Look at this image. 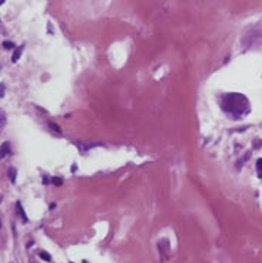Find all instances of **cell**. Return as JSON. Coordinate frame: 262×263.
I'll use <instances>...</instances> for the list:
<instances>
[{
    "label": "cell",
    "instance_id": "obj_1",
    "mask_svg": "<svg viewBox=\"0 0 262 263\" xmlns=\"http://www.w3.org/2000/svg\"><path fill=\"white\" fill-rule=\"evenodd\" d=\"M221 107L230 114H243L249 110L247 98L242 94H226L221 98Z\"/></svg>",
    "mask_w": 262,
    "mask_h": 263
},
{
    "label": "cell",
    "instance_id": "obj_2",
    "mask_svg": "<svg viewBox=\"0 0 262 263\" xmlns=\"http://www.w3.org/2000/svg\"><path fill=\"white\" fill-rule=\"evenodd\" d=\"M158 250H160V253H161L163 256V260L167 257L168 254H170V241L168 240H160L158 241Z\"/></svg>",
    "mask_w": 262,
    "mask_h": 263
},
{
    "label": "cell",
    "instance_id": "obj_3",
    "mask_svg": "<svg viewBox=\"0 0 262 263\" xmlns=\"http://www.w3.org/2000/svg\"><path fill=\"white\" fill-rule=\"evenodd\" d=\"M9 151H11V143H9V142L2 143V145H0V159H2V158H5L6 155L9 154Z\"/></svg>",
    "mask_w": 262,
    "mask_h": 263
},
{
    "label": "cell",
    "instance_id": "obj_4",
    "mask_svg": "<svg viewBox=\"0 0 262 263\" xmlns=\"http://www.w3.org/2000/svg\"><path fill=\"white\" fill-rule=\"evenodd\" d=\"M16 213L22 218L23 222H28V218H27V215H25V212H23V208H22V205H21V202H18L16 203Z\"/></svg>",
    "mask_w": 262,
    "mask_h": 263
},
{
    "label": "cell",
    "instance_id": "obj_5",
    "mask_svg": "<svg viewBox=\"0 0 262 263\" xmlns=\"http://www.w3.org/2000/svg\"><path fill=\"white\" fill-rule=\"evenodd\" d=\"M256 171H258V177L262 179V158H259L256 161Z\"/></svg>",
    "mask_w": 262,
    "mask_h": 263
},
{
    "label": "cell",
    "instance_id": "obj_6",
    "mask_svg": "<svg viewBox=\"0 0 262 263\" xmlns=\"http://www.w3.org/2000/svg\"><path fill=\"white\" fill-rule=\"evenodd\" d=\"M9 179H11L12 183H15V180H16V170L15 168H9Z\"/></svg>",
    "mask_w": 262,
    "mask_h": 263
},
{
    "label": "cell",
    "instance_id": "obj_7",
    "mask_svg": "<svg viewBox=\"0 0 262 263\" xmlns=\"http://www.w3.org/2000/svg\"><path fill=\"white\" fill-rule=\"evenodd\" d=\"M21 53H22V47H21V48H18V50L15 51V54H13V57H12V62L16 63L18 60H19V57H21Z\"/></svg>",
    "mask_w": 262,
    "mask_h": 263
},
{
    "label": "cell",
    "instance_id": "obj_8",
    "mask_svg": "<svg viewBox=\"0 0 262 263\" xmlns=\"http://www.w3.org/2000/svg\"><path fill=\"white\" fill-rule=\"evenodd\" d=\"M5 124H6V116H5V113L0 110V130L5 127Z\"/></svg>",
    "mask_w": 262,
    "mask_h": 263
},
{
    "label": "cell",
    "instance_id": "obj_9",
    "mask_svg": "<svg viewBox=\"0 0 262 263\" xmlns=\"http://www.w3.org/2000/svg\"><path fill=\"white\" fill-rule=\"evenodd\" d=\"M51 183H53L54 186H61L63 184V180H61L60 177H53V179H51Z\"/></svg>",
    "mask_w": 262,
    "mask_h": 263
},
{
    "label": "cell",
    "instance_id": "obj_10",
    "mask_svg": "<svg viewBox=\"0 0 262 263\" xmlns=\"http://www.w3.org/2000/svg\"><path fill=\"white\" fill-rule=\"evenodd\" d=\"M40 257L45 260V262H50V256H49V253L47 252H40Z\"/></svg>",
    "mask_w": 262,
    "mask_h": 263
},
{
    "label": "cell",
    "instance_id": "obj_11",
    "mask_svg": "<svg viewBox=\"0 0 262 263\" xmlns=\"http://www.w3.org/2000/svg\"><path fill=\"white\" fill-rule=\"evenodd\" d=\"M3 47H5L6 50H11V48H13L15 45H13V43H12V41H5V43H3Z\"/></svg>",
    "mask_w": 262,
    "mask_h": 263
},
{
    "label": "cell",
    "instance_id": "obj_12",
    "mask_svg": "<svg viewBox=\"0 0 262 263\" xmlns=\"http://www.w3.org/2000/svg\"><path fill=\"white\" fill-rule=\"evenodd\" d=\"M49 126H50V129H54L57 132V133H60L61 130H60V127H59V126H57L56 123H49Z\"/></svg>",
    "mask_w": 262,
    "mask_h": 263
},
{
    "label": "cell",
    "instance_id": "obj_13",
    "mask_svg": "<svg viewBox=\"0 0 262 263\" xmlns=\"http://www.w3.org/2000/svg\"><path fill=\"white\" fill-rule=\"evenodd\" d=\"M5 97V84H0V98Z\"/></svg>",
    "mask_w": 262,
    "mask_h": 263
},
{
    "label": "cell",
    "instance_id": "obj_14",
    "mask_svg": "<svg viewBox=\"0 0 262 263\" xmlns=\"http://www.w3.org/2000/svg\"><path fill=\"white\" fill-rule=\"evenodd\" d=\"M261 145H262V142H261V140H256V142H255V146H256V148H259Z\"/></svg>",
    "mask_w": 262,
    "mask_h": 263
},
{
    "label": "cell",
    "instance_id": "obj_15",
    "mask_svg": "<svg viewBox=\"0 0 262 263\" xmlns=\"http://www.w3.org/2000/svg\"><path fill=\"white\" fill-rule=\"evenodd\" d=\"M0 227H2V221H0Z\"/></svg>",
    "mask_w": 262,
    "mask_h": 263
}]
</instances>
